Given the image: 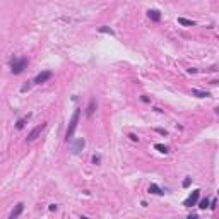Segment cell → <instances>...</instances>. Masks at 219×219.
I'll use <instances>...</instances> for the list:
<instances>
[{
    "instance_id": "1",
    "label": "cell",
    "mask_w": 219,
    "mask_h": 219,
    "mask_svg": "<svg viewBox=\"0 0 219 219\" xmlns=\"http://www.w3.org/2000/svg\"><path fill=\"white\" fill-rule=\"evenodd\" d=\"M79 116H81V110L77 108L75 111L72 113V118H70V122H69V127H67V132H65V139H67V142L72 139L74 132L77 129V123H79Z\"/></svg>"
},
{
    "instance_id": "2",
    "label": "cell",
    "mask_w": 219,
    "mask_h": 219,
    "mask_svg": "<svg viewBox=\"0 0 219 219\" xmlns=\"http://www.w3.org/2000/svg\"><path fill=\"white\" fill-rule=\"evenodd\" d=\"M26 65H27L26 58H14L12 64H10V67H12L10 70H12V74H21L26 69Z\"/></svg>"
},
{
    "instance_id": "3",
    "label": "cell",
    "mask_w": 219,
    "mask_h": 219,
    "mask_svg": "<svg viewBox=\"0 0 219 219\" xmlns=\"http://www.w3.org/2000/svg\"><path fill=\"white\" fill-rule=\"evenodd\" d=\"M43 129H45V123H41V125H38V127H34V129H33L31 132L27 134V139H26V140H27V142H33V140H36Z\"/></svg>"
},
{
    "instance_id": "4",
    "label": "cell",
    "mask_w": 219,
    "mask_h": 219,
    "mask_svg": "<svg viewBox=\"0 0 219 219\" xmlns=\"http://www.w3.org/2000/svg\"><path fill=\"white\" fill-rule=\"evenodd\" d=\"M199 195H200V190H194V192L190 194V197L183 202V205H185V207H192V205H195L197 200H199Z\"/></svg>"
},
{
    "instance_id": "5",
    "label": "cell",
    "mask_w": 219,
    "mask_h": 219,
    "mask_svg": "<svg viewBox=\"0 0 219 219\" xmlns=\"http://www.w3.org/2000/svg\"><path fill=\"white\" fill-rule=\"evenodd\" d=\"M48 79H51V72H50V70H45V72H41V74L36 75L34 84H43V82H46Z\"/></svg>"
},
{
    "instance_id": "6",
    "label": "cell",
    "mask_w": 219,
    "mask_h": 219,
    "mask_svg": "<svg viewBox=\"0 0 219 219\" xmlns=\"http://www.w3.org/2000/svg\"><path fill=\"white\" fill-rule=\"evenodd\" d=\"M24 211V204L22 202H19L16 205V209H14V211L10 212V216H9V219H17L19 218V216H21V212Z\"/></svg>"
},
{
    "instance_id": "7",
    "label": "cell",
    "mask_w": 219,
    "mask_h": 219,
    "mask_svg": "<svg viewBox=\"0 0 219 219\" xmlns=\"http://www.w3.org/2000/svg\"><path fill=\"white\" fill-rule=\"evenodd\" d=\"M84 144H86V142H84V139H77V140L74 142V146H72V153H74V154H79V153H81V149L84 147Z\"/></svg>"
},
{
    "instance_id": "8",
    "label": "cell",
    "mask_w": 219,
    "mask_h": 219,
    "mask_svg": "<svg viewBox=\"0 0 219 219\" xmlns=\"http://www.w3.org/2000/svg\"><path fill=\"white\" fill-rule=\"evenodd\" d=\"M147 16H149V19H153L154 22H159L161 21V14H159V10H147Z\"/></svg>"
},
{
    "instance_id": "9",
    "label": "cell",
    "mask_w": 219,
    "mask_h": 219,
    "mask_svg": "<svg viewBox=\"0 0 219 219\" xmlns=\"http://www.w3.org/2000/svg\"><path fill=\"white\" fill-rule=\"evenodd\" d=\"M94 110H96V99H91L89 106H87V110H86V115H87V116H91V115L94 113Z\"/></svg>"
},
{
    "instance_id": "10",
    "label": "cell",
    "mask_w": 219,
    "mask_h": 219,
    "mask_svg": "<svg viewBox=\"0 0 219 219\" xmlns=\"http://www.w3.org/2000/svg\"><path fill=\"white\" fill-rule=\"evenodd\" d=\"M149 192H151V194H156V195H163V194H164V192H163V190L158 187L156 183H151V187H149Z\"/></svg>"
},
{
    "instance_id": "11",
    "label": "cell",
    "mask_w": 219,
    "mask_h": 219,
    "mask_svg": "<svg viewBox=\"0 0 219 219\" xmlns=\"http://www.w3.org/2000/svg\"><path fill=\"white\" fill-rule=\"evenodd\" d=\"M192 94L197 98H207V96H211L207 91H199V89H192Z\"/></svg>"
},
{
    "instance_id": "12",
    "label": "cell",
    "mask_w": 219,
    "mask_h": 219,
    "mask_svg": "<svg viewBox=\"0 0 219 219\" xmlns=\"http://www.w3.org/2000/svg\"><path fill=\"white\" fill-rule=\"evenodd\" d=\"M178 22L181 26H194L195 24L194 21H190V19H183V17H178Z\"/></svg>"
},
{
    "instance_id": "13",
    "label": "cell",
    "mask_w": 219,
    "mask_h": 219,
    "mask_svg": "<svg viewBox=\"0 0 219 219\" xmlns=\"http://www.w3.org/2000/svg\"><path fill=\"white\" fill-rule=\"evenodd\" d=\"M154 149H158V151H159V153H163V154H166V153H168V147L163 146V144H156Z\"/></svg>"
},
{
    "instance_id": "14",
    "label": "cell",
    "mask_w": 219,
    "mask_h": 219,
    "mask_svg": "<svg viewBox=\"0 0 219 219\" xmlns=\"http://www.w3.org/2000/svg\"><path fill=\"white\" fill-rule=\"evenodd\" d=\"M99 33H108V34H115V31L111 27H108V26H103V27H99Z\"/></svg>"
},
{
    "instance_id": "15",
    "label": "cell",
    "mask_w": 219,
    "mask_h": 219,
    "mask_svg": "<svg viewBox=\"0 0 219 219\" xmlns=\"http://www.w3.org/2000/svg\"><path fill=\"white\" fill-rule=\"evenodd\" d=\"M199 207H200V209H207V207H209V199H204V200H200Z\"/></svg>"
},
{
    "instance_id": "16",
    "label": "cell",
    "mask_w": 219,
    "mask_h": 219,
    "mask_svg": "<svg viewBox=\"0 0 219 219\" xmlns=\"http://www.w3.org/2000/svg\"><path fill=\"white\" fill-rule=\"evenodd\" d=\"M24 125H26V118H21V120H19V122H17V130H21V129H24Z\"/></svg>"
},
{
    "instance_id": "17",
    "label": "cell",
    "mask_w": 219,
    "mask_h": 219,
    "mask_svg": "<svg viewBox=\"0 0 219 219\" xmlns=\"http://www.w3.org/2000/svg\"><path fill=\"white\" fill-rule=\"evenodd\" d=\"M190 183H192V178H185V180H183V187H190Z\"/></svg>"
},
{
    "instance_id": "18",
    "label": "cell",
    "mask_w": 219,
    "mask_h": 219,
    "mask_svg": "<svg viewBox=\"0 0 219 219\" xmlns=\"http://www.w3.org/2000/svg\"><path fill=\"white\" fill-rule=\"evenodd\" d=\"M156 132H158V134H161V135H168V132H166L164 129H156Z\"/></svg>"
},
{
    "instance_id": "19",
    "label": "cell",
    "mask_w": 219,
    "mask_h": 219,
    "mask_svg": "<svg viewBox=\"0 0 219 219\" xmlns=\"http://www.w3.org/2000/svg\"><path fill=\"white\" fill-rule=\"evenodd\" d=\"M99 161H101V158H99V156H94V158H93V163H94V164H98Z\"/></svg>"
},
{
    "instance_id": "20",
    "label": "cell",
    "mask_w": 219,
    "mask_h": 219,
    "mask_svg": "<svg viewBox=\"0 0 219 219\" xmlns=\"http://www.w3.org/2000/svg\"><path fill=\"white\" fill-rule=\"evenodd\" d=\"M129 137H130V139H132V140H134V142H135V140H139V137H135V135H134V134H130Z\"/></svg>"
},
{
    "instance_id": "21",
    "label": "cell",
    "mask_w": 219,
    "mask_h": 219,
    "mask_svg": "<svg viewBox=\"0 0 219 219\" xmlns=\"http://www.w3.org/2000/svg\"><path fill=\"white\" fill-rule=\"evenodd\" d=\"M216 113H218V115H219V108H216Z\"/></svg>"
},
{
    "instance_id": "22",
    "label": "cell",
    "mask_w": 219,
    "mask_h": 219,
    "mask_svg": "<svg viewBox=\"0 0 219 219\" xmlns=\"http://www.w3.org/2000/svg\"><path fill=\"white\" fill-rule=\"evenodd\" d=\"M218 192H219V190H218Z\"/></svg>"
}]
</instances>
